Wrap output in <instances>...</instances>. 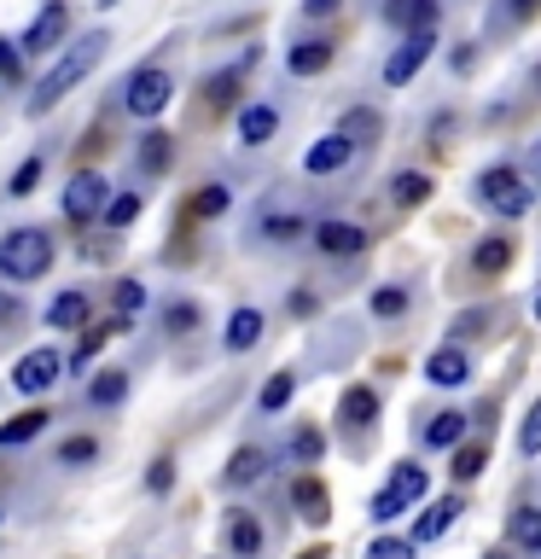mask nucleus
Returning <instances> with one entry per match:
<instances>
[{
    "label": "nucleus",
    "instance_id": "nucleus-24",
    "mask_svg": "<svg viewBox=\"0 0 541 559\" xmlns=\"http://www.w3.org/2000/svg\"><path fill=\"white\" fill-rule=\"evenodd\" d=\"M129 396V379L122 373H111V367H105V373L87 384V402H94V408H117V402Z\"/></svg>",
    "mask_w": 541,
    "mask_h": 559
},
{
    "label": "nucleus",
    "instance_id": "nucleus-47",
    "mask_svg": "<svg viewBox=\"0 0 541 559\" xmlns=\"http://www.w3.org/2000/svg\"><path fill=\"white\" fill-rule=\"evenodd\" d=\"M169 326H175V332L199 326V304H175V309H169Z\"/></svg>",
    "mask_w": 541,
    "mask_h": 559
},
{
    "label": "nucleus",
    "instance_id": "nucleus-35",
    "mask_svg": "<svg viewBox=\"0 0 541 559\" xmlns=\"http://www.w3.org/2000/svg\"><path fill=\"white\" fill-rule=\"evenodd\" d=\"M134 216H140V192H122V199L105 204V222H111V227H129Z\"/></svg>",
    "mask_w": 541,
    "mask_h": 559
},
{
    "label": "nucleus",
    "instance_id": "nucleus-9",
    "mask_svg": "<svg viewBox=\"0 0 541 559\" xmlns=\"http://www.w3.org/2000/svg\"><path fill=\"white\" fill-rule=\"evenodd\" d=\"M64 29H70V12L59 7V0H52V7L35 12V24L24 29V41H17V47H24V52H52V47L64 41Z\"/></svg>",
    "mask_w": 541,
    "mask_h": 559
},
{
    "label": "nucleus",
    "instance_id": "nucleus-49",
    "mask_svg": "<svg viewBox=\"0 0 541 559\" xmlns=\"http://www.w3.org/2000/svg\"><path fill=\"white\" fill-rule=\"evenodd\" d=\"M303 12L309 17H326V12H338V0H303Z\"/></svg>",
    "mask_w": 541,
    "mask_h": 559
},
{
    "label": "nucleus",
    "instance_id": "nucleus-15",
    "mask_svg": "<svg viewBox=\"0 0 541 559\" xmlns=\"http://www.w3.org/2000/svg\"><path fill=\"white\" fill-rule=\"evenodd\" d=\"M454 519H460V501H454V496L431 501V507H425V519L413 524V542H436V536H443V531H448Z\"/></svg>",
    "mask_w": 541,
    "mask_h": 559
},
{
    "label": "nucleus",
    "instance_id": "nucleus-12",
    "mask_svg": "<svg viewBox=\"0 0 541 559\" xmlns=\"http://www.w3.org/2000/svg\"><path fill=\"white\" fill-rule=\"evenodd\" d=\"M425 379H431V384H466V379H471V356H466V349H454V344H443V349L425 361Z\"/></svg>",
    "mask_w": 541,
    "mask_h": 559
},
{
    "label": "nucleus",
    "instance_id": "nucleus-20",
    "mask_svg": "<svg viewBox=\"0 0 541 559\" xmlns=\"http://www.w3.org/2000/svg\"><path fill=\"white\" fill-rule=\"evenodd\" d=\"M506 531H513V542L524 554H536L541 548V507H513V524H506Z\"/></svg>",
    "mask_w": 541,
    "mask_h": 559
},
{
    "label": "nucleus",
    "instance_id": "nucleus-18",
    "mask_svg": "<svg viewBox=\"0 0 541 559\" xmlns=\"http://www.w3.org/2000/svg\"><path fill=\"white\" fill-rule=\"evenodd\" d=\"M41 426H47V414L41 408H24L17 419L0 426V449H17V443H29V437H41Z\"/></svg>",
    "mask_w": 541,
    "mask_h": 559
},
{
    "label": "nucleus",
    "instance_id": "nucleus-3",
    "mask_svg": "<svg viewBox=\"0 0 541 559\" xmlns=\"http://www.w3.org/2000/svg\"><path fill=\"white\" fill-rule=\"evenodd\" d=\"M419 496H425V466L401 461V466L390 472V484H384L378 496H373V519H378V524H390L396 513H408Z\"/></svg>",
    "mask_w": 541,
    "mask_h": 559
},
{
    "label": "nucleus",
    "instance_id": "nucleus-52",
    "mask_svg": "<svg viewBox=\"0 0 541 559\" xmlns=\"http://www.w3.org/2000/svg\"><path fill=\"white\" fill-rule=\"evenodd\" d=\"M303 559H326V548H309V554H303Z\"/></svg>",
    "mask_w": 541,
    "mask_h": 559
},
{
    "label": "nucleus",
    "instance_id": "nucleus-27",
    "mask_svg": "<svg viewBox=\"0 0 541 559\" xmlns=\"http://www.w3.org/2000/svg\"><path fill=\"white\" fill-rule=\"evenodd\" d=\"M227 542H233V554H239V559L262 554V531H256V519H251V513H239L233 524H227Z\"/></svg>",
    "mask_w": 541,
    "mask_h": 559
},
{
    "label": "nucleus",
    "instance_id": "nucleus-21",
    "mask_svg": "<svg viewBox=\"0 0 541 559\" xmlns=\"http://www.w3.org/2000/svg\"><path fill=\"white\" fill-rule=\"evenodd\" d=\"M338 134H349L356 146H373V140L384 134V117H378V111H366V105H356V111L344 117V129H338Z\"/></svg>",
    "mask_w": 541,
    "mask_h": 559
},
{
    "label": "nucleus",
    "instance_id": "nucleus-26",
    "mask_svg": "<svg viewBox=\"0 0 541 559\" xmlns=\"http://www.w3.org/2000/svg\"><path fill=\"white\" fill-rule=\"evenodd\" d=\"M466 437V414H436L431 426H425V443L431 449H454Z\"/></svg>",
    "mask_w": 541,
    "mask_h": 559
},
{
    "label": "nucleus",
    "instance_id": "nucleus-33",
    "mask_svg": "<svg viewBox=\"0 0 541 559\" xmlns=\"http://www.w3.org/2000/svg\"><path fill=\"white\" fill-rule=\"evenodd\" d=\"M483 461H489V454L478 443H454V478H478Z\"/></svg>",
    "mask_w": 541,
    "mask_h": 559
},
{
    "label": "nucleus",
    "instance_id": "nucleus-22",
    "mask_svg": "<svg viewBox=\"0 0 541 559\" xmlns=\"http://www.w3.org/2000/svg\"><path fill=\"white\" fill-rule=\"evenodd\" d=\"M506 262H513V239H483L478 245V251H471V269H478V274H501L506 269Z\"/></svg>",
    "mask_w": 541,
    "mask_h": 559
},
{
    "label": "nucleus",
    "instance_id": "nucleus-14",
    "mask_svg": "<svg viewBox=\"0 0 541 559\" xmlns=\"http://www.w3.org/2000/svg\"><path fill=\"white\" fill-rule=\"evenodd\" d=\"M274 129H279L274 105H244V111H239V140H244V146H262V140H274Z\"/></svg>",
    "mask_w": 541,
    "mask_h": 559
},
{
    "label": "nucleus",
    "instance_id": "nucleus-46",
    "mask_svg": "<svg viewBox=\"0 0 541 559\" xmlns=\"http://www.w3.org/2000/svg\"><path fill=\"white\" fill-rule=\"evenodd\" d=\"M169 484H175V461H157V466H152V478H146V489H152V496H164Z\"/></svg>",
    "mask_w": 541,
    "mask_h": 559
},
{
    "label": "nucleus",
    "instance_id": "nucleus-28",
    "mask_svg": "<svg viewBox=\"0 0 541 559\" xmlns=\"http://www.w3.org/2000/svg\"><path fill=\"white\" fill-rule=\"evenodd\" d=\"M47 321H52V326H82V321H87V297H82V292H64V297H52Z\"/></svg>",
    "mask_w": 541,
    "mask_h": 559
},
{
    "label": "nucleus",
    "instance_id": "nucleus-13",
    "mask_svg": "<svg viewBox=\"0 0 541 559\" xmlns=\"http://www.w3.org/2000/svg\"><path fill=\"white\" fill-rule=\"evenodd\" d=\"M291 501H297V513H303L309 524H326L332 519V501H326V484L321 478H297Z\"/></svg>",
    "mask_w": 541,
    "mask_h": 559
},
{
    "label": "nucleus",
    "instance_id": "nucleus-17",
    "mask_svg": "<svg viewBox=\"0 0 541 559\" xmlns=\"http://www.w3.org/2000/svg\"><path fill=\"white\" fill-rule=\"evenodd\" d=\"M256 338H262V314L256 309H233V321H227V349H256Z\"/></svg>",
    "mask_w": 541,
    "mask_h": 559
},
{
    "label": "nucleus",
    "instance_id": "nucleus-7",
    "mask_svg": "<svg viewBox=\"0 0 541 559\" xmlns=\"http://www.w3.org/2000/svg\"><path fill=\"white\" fill-rule=\"evenodd\" d=\"M59 373H64V356L59 349H29V356H17V367H12V384L24 396H41V391H52V384H59Z\"/></svg>",
    "mask_w": 541,
    "mask_h": 559
},
{
    "label": "nucleus",
    "instance_id": "nucleus-53",
    "mask_svg": "<svg viewBox=\"0 0 541 559\" xmlns=\"http://www.w3.org/2000/svg\"><path fill=\"white\" fill-rule=\"evenodd\" d=\"M536 321H541V292H536Z\"/></svg>",
    "mask_w": 541,
    "mask_h": 559
},
{
    "label": "nucleus",
    "instance_id": "nucleus-54",
    "mask_svg": "<svg viewBox=\"0 0 541 559\" xmlns=\"http://www.w3.org/2000/svg\"><path fill=\"white\" fill-rule=\"evenodd\" d=\"M99 7H117V0H99Z\"/></svg>",
    "mask_w": 541,
    "mask_h": 559
},
{
    "label": "nucleus",
    "instance_id": "nucleus-5",
    "mask_svg": "<svg viewBox=\"0 0 541 559\" xmlns=\"http://www.w3.org/2000/svg\"><path fill=\"white\" fill-rule=\"evenodd\" d=\"M169 99H175V82H169V70H157V64L134 70L129 87H122V105H129L134 117H157Z\"/></svg>",
    "mask_w": 541,
    "mask_h": 559
},
{
    "label": "nucleus",
    "instance_id": "nucleus-32",
    "mask_svg": "<svg viewBox=\"0 0 541 559\" xmlns=\"http://www.w3.org/2000/svg\"><path fill=\"white\" fill-rule=\"evenodd\" d=\"M291 391H297V379H291V373H274L268 384H262V408H268V414H279V408L291 402Z\"/></svg>",
    "mask_w": 541,
    "mask_h": 559
},
{
    "label": "nucleus",
    "instance_id": "nucleus-23",
    "mask_svg": "<svg viewBox=\"0 0 541 559\" xmlns=\"http://www.w3.org/2000/svg\"><path fill=\"white\" fill-rule=\"evenodd\" d=\"M326 64H332V41H303V47H291V70H297V76H321Z\"/></svg>",
    "mask_w": 541,
    "mask_h": 559
},
{
    "label": "nucleus",
    "instance_id": "nucleus-2",
    "mask_svg": "<svg viewBox=\"0 0 541 559\" xmlns=\"http://www.w3.org/2000/svg\"><path fill=\"white\" fill-rule=\"evenodd\" d=\"M47 262H52V234H41V227H12L0 239V274L7 280H41Z\"/></svg>",
    "mask_w": 541,
    "mask_h": 559
},
{
    "label": "nucleus",
    "instance_id": "nucleus-41",
    "mask_svg": "<svg viewBox=\"0 0 541 559\" xmlns=\"http://www.w3.org/2000/svg\"><path fill=\"white\" fill-rule=\"evenodd\" d=\"M0 76H7V82L24 76V47H17V41H0Z\"/></svg>",
    "mask_w": 541,
    "mask_h": 559
},
{
    "label": "nucleus",
    "instance_id": "nucleus-48",
    "mask_svg": "<svg viewBox=\"0 0 541 559\" xmlns=\"http://www.w3.org/2000/svg\"><path fill=\"white\" fill-rule=\"evenodd\" d=\"M541 12V0H506V17H513V24H524V17H536Z\"/></svg>",
    "mask_w": 541,
    "mask_h": 559
},
{
    "label": "nucleus",
    "instance_id": "nucleus-38",
    "mask_svg": "<svg viewBox=\"0 0 541 559\" xmlns=\"http://www.w3.org/2000/svg\"><path fill=\"white\" fill-rule=\"evenodd\" d=\"M94 454H99L94 437H70V443L59 449V461H64V466H82V461H94Z\"/></svg>",
    "mask_w": 541,
    "mask_h": 559
},
{
    "label": "nucleus",
    "instance_id": "nucleus-6",
    "mask_svg": "<svg viewBox=\"0 0 541 559\" xmlns=\"http://www.w3.org/2000/svg\"><path fill=\"white\" fill-rule=\"evenodd\" d=\"M105 199H111V181L94 175V169H76V175H70V187H64V216L70 222H94L105 210Z\"/></svg>",
    "mask_w": 541,
    "mask_h": 559
},
{
    "label": "nucleus",
    "instance_id": "nucleus-45",
    "mask_svg": "<svg viewBox=\"0 0 541 559\" xmlns=\"http://www.w3.org/2000/svg\"><path fill=\"white\" fill-rule=\"evenodd\" d=\"M321 431H297V443H291V454H297V461H321Z\"/></svg>",
    "mask_w": 541,
    "mask_h": 559
},
{
    "label": "nucleus",
    "instance_id": "nucleus-34",
    "mask_svg": "<svg viewBox=\"0 0 541 559\" xmlns=\"http://www.w3.org/2000/svg\"><path fill=\"white\" fill-rule=\"evenodd\" d=\"M35 181H41V157H24V164H17V175H12V199H29L35 192Z\"/></svg>",
    "mask_w": 541,
    "mask_h": 559
},
{
    "label": "nucleus",
    "instance_id": "nucleus-1",
    "mask_svg": "<svg viewBox=\"0 0 541 559\" xmlns=\"http://www.w3.org/2000/svg\"><path fill=\"white\" fill-rule=\"evenodd\" d=\"M105 47H111V35L105 29H94V35H82V41H70L59 59H52V70L41 76V87H35L29 94V117H41V111H52V105H59L70 87H76L87 70H94L99 59H105Z\"/></svg>",
    "mask_w": 541,
    "mask_h": 559
},
{
    "label": "nucleus",
    "instance_id": "nucleus-11",
    "mask_svg": "<svg viewBox=\"0 0 541 559\" xmlns=\"http://www.w3.org/2000/svg\"><path fill=\"white\" fill-rule=\"evenodd\" d=\"M314 245H321L326 257H356L366 245V234L356 222H321V227H314Z\"/></svg>",
    "mask_w": 541,
    "mask_h": 559
},
{
    "label": "nucleus",
    "instance_id": "nucleus-29",
    "mask_svg": "<svg viewBox=\"0 0 541 559\" xmlns=\"http://www.w3.org/2000/svg\"><path fill=\"white\" fill-rule=\"evenodd\" d=\"M373 414H378V396L366 391V384H356V391L344 396V426H366Z\"/></svg>",
    "mask_w": 541,
    "mask_h": 559
},
{
    "label": "nucleus",
    "instance_id": "nucleus-30",
    "mask_svg": "<svg viewBox=\"0 0 541 559\" xmlns=\"http://www.w3.org/2000/svg\"><path fill=\"white\" fill-rule=\"evenodd\" d=\"M262 466H268V461H262V449H239L233 461H227V484H256Z\"/></svg>",
    "mask_w": 541,
    "mask_h": 559
},
{
    "label": "nucleus",
    "instance_id": "nucleus-42",
    "mask_svg": "<svg viewBox=\"0 0 541 559\" xmlns=\"http://www.w3.org/2000/svg\"><path fill=\"white\" fill-rule=\"evenodd\" d=\"M111 332H117V326H99V332H87V338L76 344V367H87V361H94L99 349H105V338H111Z\"/></svg>",
    "mask_w": 541,
    "mask_h": 559
},
{
    "label": "nucleus",
    "instance_id": "nucleus-55",
    "mask_svg": "<svg viewBox=\"0 0 541 559\" xmlns=\"http://www.w3.org/2000/svg\"><path fill=\"white\" fill-rule=\"evenodd\" d=\"M536 559H541V548H536Z\"/></svg>",
    "mask_w": 541,
    "mask_h": 559
},
{
    "label": "nucleus",
    "instance_id": "nucleus-4",
    "mask_svg": "<svg viewBox=\"0 0 541 559\" xmlns=\"http://www.w3.org/2000/svg\"><path fill=\"white\" fill-rule=\"evenodd\" d=\"M478 192H483V204L495 210V216H524V210L536 204V187H524V175L518 169H489L483 181H478Z\"/></svg>",
    "mask_w": 541,
    "mask_h": 559
},
{
    "label": "nucleus",
    "instance_id": "nucleus-25",
    "mask_svg": "<svg viewBox=\"0 0 541 559\" xmlns=\"http://www.w3.org/2000/svg\"><path fill=\"white\" fill-rule=\"evenodd\" d=\"M140 169H146V175L169 169V134L164 129H146V140H140Z\"/></svg>",
    "mask_w": 541,
    "mask_h": 559
},
{
    "label": "nucleus",
    "instance_id": "nucleus-10",
    "mask_svg": "<svg viewBox=\"0 0 541 559\" xmlns=\"http://www.w3.org/2000/svg\"><path fill=\"white\" fill-rule=\"evenodd\" d=\"M349 152H356V140H349V134H326V140H314V146H309L303 169L309 175H332V169L349 164Z\"/></svg>",
    "mask_w": 541,
    "mask_h": 559
},
{
    "label": "nucleus",
    "instance_id": "nucleus-31",
    "mask_svg": "<svg viewBox=\"0 0 541 559\" xmlns=\"http://www.w3.org/2000/svg\"><path fill=\"white\" fill-rule=\"evenodd\" d=\"M239 70H244V64H233V70H221V76H209V87H204V99H209V111H227V105H233V87H239Z\"/></svg>",
    "mask_w": 541,
    "mask_h": 559
},
{
    "label": "nucleus",
    "instance_id": "nucleus-8",
    "mask_svg": "<svg viewBox=\"0 0 541 559\" xmlns=\"http://www.w3.org/2000/svg\"><path fill=\"white\" fill-rule=\"evenodd\" d=\"M431 47H436V35H431V29H408V41L390 52V64H384V82H390V87L413 82V76H419V64L431 59Z\"/></svg>",
    "mask_w": 541,
    "mask_h": 559
},
{
    "label": "nucleus",
    "instance_id": "nucleus-16",
    "mask_svg": "<svg viewBox=\"0 0 541 559\" xmlns=\"http://www.w3.org/2000/svg\"><path fill=\"white\" fill-rule=\"evenodd\" d=\"M384 17H390V24H401V29H431V24H436V0H390V7H384Z\"/></svg>",
    "mask_w": 541,
    "mask_h": 559
},
{
    "label": "nucleus",
    "instance_id": "nucleus-43",
    "mask_svg": "<svg viewBox=\"0 0 541 559\" xmlns=\"http://www.w3.org/2000/svg\"><path fill=\"white\" fill-rule=\"evenodd\" d=\"M140 304H146V286H140V280H122V286H117V309L134 314Z\"/></svg>",
    "mask_w": 541,
    "mask_h": 559
},
{
    "label": "nucleus",
    "instance_id": "nucleus-56",
    "mask_svg": "<svg viewBox=\"0 0 541 559\" xmlns=\"http://www.w3.org/2000/svg\"><path fill=\"white\" fill-rule=\"evenodd\" d=\"M495 559H501V554H495Z\"/></svg>",
    "mask_w": 541,
    "mask_h": 559
},
{
    "label": "nucleus",
    "instance_id": "nucleus-37",
    "mask_svg": "<svg viewBox=\"0 0 541 559\" xmlns=\"http://www.w3.org/2000/svg\"><path fill=\"white\" fill-rule=\"evenodd\" d=\"M518 449H524V454H541V402H536V408H530V414H524V431H518Z\"/></svg>",
    "mask_w": 541,
    "mask_h": 559
},
{
    "label": "nucleus",
    "instance_id": "nucleus-50",
    "mask_svg": "<svg viewBox=\"0 0 541 559\" xmlns=\"http://www.w3.org/2000/svg\"><path fill=\"white\" fill-rule=\"evenodd\" d=\"M530 181L541 187V140H536V146H530Z\"/></svg>",
    "mask_w": 541,
    "mask_h": 559
},
{
    "label": "nucleus",
    "instance_id": "nucleus-40",
    "mask_svg": "<svg viewBox=\"0 0 541 559\" xmlns=\"http://www.w3.org/2000/svg\"><path fill=\"white\" fill-rule=\"evenodd\" d=\"M401 309H408V292H396V286L373 292V314H384V321H390V314H401Z\"/></svg>",
    "mask_w": 541,
    "mask_h": 559
},
{
    "label": "nucleus",
    "instance_id": "nucleus-36",
    "mask_svg": "<svg viewBox=\"0 0 541 559\" xmlns=\"http://www.w3.org/2000/svg\"><path fill=\"white\" fill-rule=\"evenodd\" d=\"M366 559H413V542H401V536H378L373 548H366Z\"/></svg>",
    "mask_w": 541,
    "mask_h": 559
},
{
    "label": "nucleus",
    "instance_id": "nucleus-19",
    "mask_svg": "<svg viewBox=\"0 0 541 559\" xmlns=\"http://www.w3.org/2000/svg\"><path fill=\"white\" fill-rule=\"evenodd\" d=\"M390 199H396L401 210L425 204V199H431V175H419V169H401L396 181H390Z\"/></svg>",
    "mask_w": 541,
    "mask_h": 559
},
{
    "label": "nucleus",
    "instance_id": "nucleus-44",
    "mask_svg": "<svg viewBox=\"0 0 541 559\" xmlns=\"http://www.w3.org/2000/svg\"><path fill=\"white\" fill-rule=\"evenodd\" d=\"M262 234H268V239H297V234H303V222H297V216H268V222H262Z\"/></svg>",
    "mask_w": 541,
    "mask_h": 559
},
{
    "label": "nucleus",
    "instance_id": "nucleus-51",
    "mask_svg": "<svg viewBox=\"0 0 541 559\" xmlns=\"http://www.w3.org/2000/svg\"><path fill=\"white\" fill-rule=\"evenodd\" d=\"M7 314H12V297H7V292H0V321H7Z\"/></svg>",
    "mask_w": 541,
    "mask_h": 559
},
{
    "label": "nucleus",
    "instance_id": "nucleus-39",
    "mask_svg": "<svg viewBox=\"0 0 541 559\" xmlns=\"http://www.w3.org/2000/svg\"><path fill=\"white\" fill-rule=\"evenodd\" d=\"M221 210H227V187H204L192 199V216H221Z\"/></svg>",
    "mask_w": 541,
    "mask_h": 559
}]
</instances>
